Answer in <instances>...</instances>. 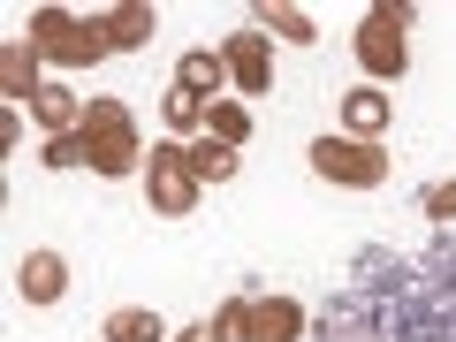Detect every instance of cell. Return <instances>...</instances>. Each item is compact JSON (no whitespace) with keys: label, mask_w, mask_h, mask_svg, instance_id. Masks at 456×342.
<instances>
[{"label":"cell","mask_w":456,"mask_h":342,"mask_svg":"<svg viewBox=\"0 0 456 342\" xmlns=\"http://www.w3.org/2000/svg\"><path fill=\"white\" fill-rule=\"evenodd\" d=\"M312 342H456V236L365 244L327 289Z\"/></svg>","instance_id":"obj_1"},{"label":"cell","mask_w":456,"mask_h":342,"mask_svg":"<svg viewBox=\"0 0 456 342\" xmlns=\"http://www.w3.org/2000/svg\"><path fill=\"white\" fill-rule=\"evenodd\" d=\"M84 167H99V175H130L137 160H145V145H137V122L122 99H84Z\"/></svg>","instance_id":"obj_2"},{"label":"cell","mask_w":456,"mask_h":342,"mask_svg":"<svg viewBox=\"0 0 456 342\" xmlns=\"http://www.w3.org/2000/svg\"><path fill=\"white\" fill-rule=\"evenodd\" d=\"M23 38H31L38 61H53V69H92L99 53H114L107 31H99V16H69V8H38Z\"/></svg>","instance_id":"obj_3"},{"label":"cell","mask_w":456,"mask_h":342,"mask_svg":"<svg viewBox=\"0 0 456 342\" xmlns=\"http://www.w3.org/2000/svg\"><path fill=\"white\" fill-rule=\"evenodd\" d=\"M403 38H411V8H403V0H380L373 16L358 23V69H365L373 84H395V77L411 69V46H403Z\"/></svg>","instance_id":"obj_4"},{"label":"cell","mask_w":456,"mask_h":342,"mask_svg":"<svg viewBox=\"0 0 456 342\" xmlns=\"http://www.w3.org/2000/svg\"><path fill=\"white\" fill-rule=\"evenodd\" d=\"M305 160L320 183H342V191H380L388 183V152L365 145V137H312Z\"/></svg>","instance_id":"obj_5"},{"label":"cell","mask_w":456,"mask_h":342,"mask_svg":"<svg viewBox=\"0 0 456 342\" xmlns=\"http://www.w3.org/2000/svg\"><path fill=\"white\" fill-rule=\"evenodd\" d=\"M145 206H152V213H167V221H183V213L198 206L191 145H152V160H145Z\"/></svg>","instance_id":"obj_6"},{"label":"cell","mask_w":456,"mask_h":342,"mask_svg":"<svg viewBox=\"0 0 456 342\" xmlns=\"http://www.w3.org/2000/svg\"><path fill=\"white\" fill-rule=\"evenodd\" d=\"M221 61H228V84H236L244 99H266V92H274V38H266V31H236V38L221 46Z\"/></svg>","instance_id":"obj_7"},{"label":"cell","mask_w":456,"mask_h":342,"mask_svg":"<svg viewBox=\"0 0 456 342\" xmlns=\"http://www.w3.org/2000/svg\"><path fill=\"white\" fill-rule=\"evenodd\" d=\"M38 92H46V84H38V46L31 38H8V46H0V99H8V107H31Z\"/></svg>","instance_id":"obj_8"},{"label":"cell","mask_w":456,"mask_h":342,"mask_svg":"<svg viewBox=\"0 0 456 342\" xmlns=\"http://www.w3.org/2000/svg\"><path fill=\"white\" fill-rule=\"evenodd\" d=\"M16 289H23V305H61L69 259H61V251H31V259L16 266Z\"/></svg>","instance_id":"obj_9"},{"label":"cell","mask_w":456,"mask_h":342,"mask_svg":"<svg viewBox=\"0 0 456 342\" xmlns=\"http://www.w3.org/2000/svg\"><path fill=\"white\" fill-rule=\"evenodd\" d=\"M99 31H107V46H114V53H137V46H152L160 16H152L145 0H122V8H107V16H99Z\"/></svg>","instance_id":"obj_10"},{"label":"cell","mask_w":456,"mask_h":342,"mask_svg":"<svg viewBox=\"0 0 456 342\" xmlns=\"http://www.w3.org/2000/svg\"><path fill=\"white\" fill-rule=\"evenodd\" d=\"M388 92L380 84H358V92H342V122H350V137H365V145H380V130H388Z\"/></svg>","instance_id":"obj_11"},{"label":"cell","mask_w":456,"mask_h":342,"mask_svg":"<svg viewBox=\"0 0 456 342\" xmlns=\"http://www.w3.org/2000/svg\"><path fill=\"white\" fill-rule=\"evenodd\" d=\"M221 84H228V61H221V53H213V46H191V53H183V61H175V92L206 99V107H213V99H221Z\"/></svg>","instance_id":"obj_12"},{"label":"cell","mask_w":456,"mask_h":342,"mask_svg":"<svg viewBox=\"0 0 456 342\" xmlns=\"http://www.w3.org/2000/svg\"><path fill=\"white\" fill-rule=\"evenodd\" d=\"M305 335V305L297 297H259L251 305V342H297Z\"/></svg>","instance_id":"obj_13"},{"label":"cell","mask_w":456,"mask_h":342,"mask_svg":"<svg viewBox=\"0 0 456 342\" xmlns=\"http://www.w3.org/2000/svg\"><path fill=\"white\" fill-rule=\"evenodd\" d=\"M99 342H175V335H167V320H160V312L122 305V312H107V320H99Z\"/></svg>","instance_id":"obj_14"},{"label":"cell","mask_w":456,"mask_h":342,"mask_svg":"<svg viewBox=\"0 0 456 342\" xmlns=\"http://www.w3.org/2000/svg\"><path fill=\"white\" fill-rule=\"evenodd\" d=\"M31 114L46 122V137H69V130H84V99L69 92V84H46V92L31 99Z\"/></svg>","instance_id":"obj_15"},{"label":"cell","mask_w":456,"mask_h":342,"mask_svg":"<svg viewBox=\"0 0 456 342\" xmlns=\"http://www.w3.org/2000/svg\"><path fill=\"white\" fill-rule=\"evenodd\" d=\"M259 23H266L274 38H289V46H312V38H320V23H312L305 8H289V0H266V8H259Z\"/></svg>","instance_id":"obj_16"},{"label":"cell","mask_w":456,"mask_h":342,"mask_svg":"<svg viewBox=\"0 0 456 342\" xmlns=\"http://www.w3.org/2000/svg\"><path fill=\"white\" fill-rule=\"evenodd\" d=\"M251 305H259V297L236 289V297H228V305L206 320V335H213V342H251Z\"/></svg>","instance_id":"obj_17"},{"label":"cell","mask_w":456,"mask_h":342,"mask_svg":"<svg viewBox=\"0 0 456 342\" xmlns=\"http://www.w3.org/2000/svg\"><path fill=\"white\" fill-rule=\"evenodd\" d=\"M206 137H221V145H244V137H251L244 99H213V107H206Z\"/></svg>","instance_id":"obj_18"},{"label":"cell","mask_w":456,"mask_h":342,"mask_svg":"<svg viewBox=\"0 0 456 342\" xmlns=\"http://www.w3.org/2000/svg\"><path fill=\"white\" fill-rule=\"evenodd\" d=\"M191 167H198V183H228V175H236V145L198 137V145H191Z\"/></svg>","instance_id":"obj_19"},{"label":"cell","mask_w":456,"mask_h":342,"mask_svg":"<svg viewBox=\"0 0 456 342\" xmlns=\"http://www.w3.org/2000/svg\"><path fill=\"white\" fill-rule=\"evenodd\" d=\"M160 107H167V130H198V137H206V99H191V92H167Z\"/></svg>","instance_id":"obj_20"},{"label":"cell","mask_w":456,"mask_h":342,"mask_svg":"<svg viewBox=\"0 0 456 342\" xmlns=\"http://www.w3.org/2000/svg\"><path fill=\"white\" fill-rule=\"evenodd\" d=\"M419 213H426V221H456V175L426 183V191H419Z\"/></svg>","instance_id":"obj_21"},{"label":"cell","mask_w":456,"mask_h":342,"mask_svg":"<svg viewBox=\"0 0 456 342\" xmlns=\"http://www.w3.org/2000/svg\"><path fill=\"white\" fill-rule=\"evenodd\" d=\"M46 167H84V137L69 130V137H46V152H38Z\"/></svg>","instance_id":"obj_22"},{"label":"cell","mask_w":456,"mask_h":342,"mask_svg":"<svg viewBox=\"0 0 456 342\" xmlns=\"http://www.w3.org/2000/svg\"><path fill=\"white\" fill-rule=\"evenodd\" d=\"M175 342H213V335H206V327H183V335H175Z\"/></svg>","instance_id":"obj_23"}]
</instances>
